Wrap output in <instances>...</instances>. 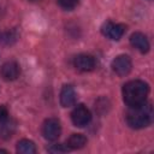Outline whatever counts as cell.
I'll use <instances>...</instances> for the list:
<instances>
[{"label": "cell", "mask_w": 154, "mask_h": 154, "mask_svg": "<svg viewBox=\"0 0 154 154\" xmlns=\"http://www.w3.org/2000/svg\"><path fill=\"white\" fill-rule=\"evenodd\" d=\"M123 100L129 107H135L144 103L149 94V85L141 79L129 81L122 89Z\"/></svg>", "instance_id": "6da1fadb"}, {"label": "cell", "mask_w": 154, "mask_h": 154, "mask_svg": "<svg viewBox=\"0 0 154 154\" xmlns=\"http://www.w3.org/2000/svg\"><path fill=\"white\" fill-rule=\"evenodd\" d=\"M153 106L149 102H144L140 106L129 107L125 119L130 128L132 129H143L152 124L153 122Z\"/></svg>", "instance_id": "7a4b0ae2"}, {"label": "cell", "mask_w": 154, "mask_h": 154, "mask_svg": "<svg viewBox=\"0 0 154 154\" xmlns=\"http://www.w3.org/2000/svg\"><path fill=\"white\" fill-rule=\"evenodd\" d=\"M61 134L60 122L57 118H48L42 124V135L48 141H55Z\"/></svg>", "instance_id": "3957f363"}, {"label": "cell", "mask_w": 154, "mask_h": 154, "mask_svg": "<svg viewBox=\"0 0 154 154\" xmlns=\"http://www.w3.org/2000/svg\"><path fill=\"white\" fill-rule=\"evenodd\" d=\"M71 120L75 126L84 128L91 120V113L84 105H77L71 112Z\"/></svg>", "instance_id": "277c9868"}, {"label": "cell", "mask_w": 154, "mask_h": 154, "mask_svg": "<svg viewBox=\"0 0 154 154\" xmlns=\"http://www.w3.org/2000/svg\"><path fill=\"white\" fill-rule=\"evenodd\" d=\"M126 31V26L124 24H118L113 22H106L101 26V32L103 36L108 37L109 40L118 41L123 37V35Z\"/></svg>", "instance_id": "5b68a950"}, {"label": "cell", "mask_w": 154, "mask_h": 154, "mask_svg": "<svg viewBox=\"0 0 154 154\" xmlns=\"http://www.w3.org/2000/svg\"><path fill=\"white\" fill-rule=\"evenodd\" d=\"M131 69H132V61L129 55L120 54L116 57L112 61V70L120 77L129 75Z\"/></svg>", "instance_id": "8992f818"}, {"label": "cell", "mask_w": 154, "mask_h": 154, "mask_svg": "<svg viewBox=\"0 0 154 154\" xmlns=\"http://www.w3.org/2000/svg\"><path fill=\"white\" fill-rule=\"evenodd\" d=\"M73 65L77 70L83 71V72H88L95 69L96 66V61L95 58L93 55L89 54H78L75 59H73Z\"/></svg>", "instance_id": "52a82bcc"}, {"label": "cell", "mask_w": 154, "mask_h": 154, "mask_svg": "<svg viewBox=\"0 0 154 154\" xmlns=\"http://www.w3.org/2000/svg\"><path fill=\"white\" fill-rule=\"evenodd\" d=\"M0 75L5 81H14L20 75V67L16 61H6L0 70Z\"/></svg>", "instance_id": "ba28073f"}, {"label": "cell", "mask_w": 154, "mask_h": 154, "mask_svg": "<svg viewBox=\"0 0 154 154\" xmlns=\"http://www.w3.org/2000/svg\"><path fill=\"white\" fill-rule=\"evenodd\" d=\"M130 43L134 48H136L138 52H141L143 54L147 53L150 48V45H149L147 36L142 32H134L130 36Z\"/></svg>", "instance_id": "9c48e42d"}, {"label": "cell", "mask_w": 154, "mask_h": 154, "mask_svg": "<svg viewBox=\"0 0 154 154\" xmlns=\"http://www.w3.org/2000/svg\"><path fill=\"white\" fill-rule=\"evenodd\" d=\"M76 102V91L71 84H65L60 91V103L63 107H71Z\"/></svg>", "instance_id": "30bf717a"}, {"label": "cell", "mask_w": 154, "mask_h": 154, "mask_svg": "<svg viewBox=\"0 0 154 154\" xmlns=\"http://www.w3.org/2000/svg\"><path fill=\"white\" fill-rule=\"evenodd\" d=\"M16 128H17L16 122H14L13 119L8 118L5 123L0 124V137H1V138H4V140L10 138V137L14 134Z\"/></svg>", "instance_id": "8fae6325"}, {"label": "cell", "mask_w": 154, "mask_h": 154, "mask_svg": "<svg viewBox=\"0 0 154 154\" xmlns=\"http://www.w3.org/2000/svg\"><path fill=\"white\" fill-rule=\"evenodd\" d=\"M87 144V137L82 134H72L67 140L70 149H81Z\"/></svg>", "instance_id": "7c38bea8"}, {"label": "cell", "mask_w": 154, "mask_h": 154, "mask_svg": "<svg viewBox=\"0 0 154 154\" xmlns=\"http://www.w3.org/2000/svg\"><path fill=\"white\" fill-rule=\"evenodd\" d=\"M16 150L20 154H34V153H36V147L32 141L24 138V140L18 141Z\"/></svg>", "instance_id": "4fadbf2b"}, {"label": "cell", "mask_w": 154, "mask_h": 154, "mask_svg": "<svg viewBox=\"0 0 154 154\" xmlns=\"http://www.w3.org/2000/svg\"><path fill=\"white\" fill-rule=\"evenodd\" d=\"M18 37L19 35L17 30H8L0 35V42H2L4 45H13L18 40Z\"/></svg>", "instance_id": "5bb4252c"}, {"label": "cell", "mask_w": 154, "mask_h": 154, "mask_svg": "<svg viewBox=\"0 0 154 154\" xmlns=\"http://www.w3.org/2000/svg\"><path fill=\"white\" fill-rule=\"evenodd\" d=\"M78 1L79 0H58V4H59V6L61 8L71 11V10H73L78 5Z\"/></svg>", "instance_id": "9a60e30c"}, {"label": "cell", "mask_w": 154, "mask_h": 154, "mask_svg": "<svg viewBox=\"0 0 154 154\" xmlns=\"http://www.w3.org/2000/svg\"><path fill=\"white\" fill-rule=\"evenodd\" d=\"M71 149L69 148L67 144H63V143H59V144H53L52 147L48 148V152L49 153H67L70 152Z\"/></svg>", "instance_id": "2e32d148"}, {"label": "cell", "mask_w": 154, "mask_h": 154, "mask_svg": "<svg viewBox=\"0 0 154 154\" xmlns=\"http://www.w3.org/2000/svg\"><path fill=\"white\" fill-rule=\"evenodd\" d=\"M10 118V114H8V109L5 107V106H0V124L5 123L7 119Z\"/></svg>", "instance_id": "e0dca14e"}, {"label": "cell", "mask_w": 154, "mask_h": 154, "mask_svg": "<svg viewBox=\"0 0 154 154\" xmlns=\"http://www.w3.org/2000/svg\"><path fill=\"white\" fill-rule=\"evenodd\" d=\"M0 153H7V150H5V149H1V148H0Z\"/></svg>", "instance_id": "ac0fdd59"}, {"label": "cell", "mask_w": 154, "mask_h": 154, "mask_svg": "<svg viewBox=\"0 0 154 154\" xmlns=\"http://www.w3.org/2000/svg\"><path fill=\"white\" fill-rule=\"evenodd\" d=\"M29 1H31V2H36V1H41V0H29Z\"/></svg>", "instance_id": "d6986e66"}]
</instances>
